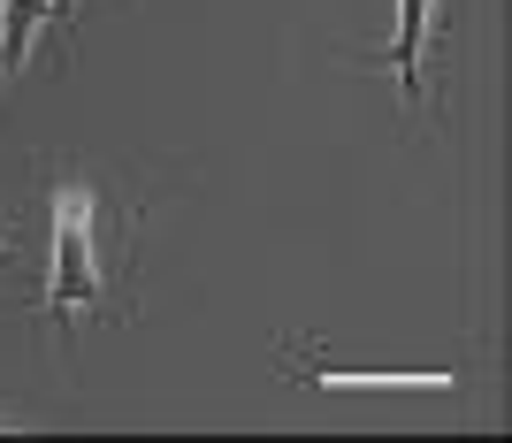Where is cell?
Segmentation results:
<instances>
[{"label":"cell","mask_w":512,"mask_h":443,"mask_svg":"<svg viewBox=\"0 0 512 443\" xmlns=\"http://www.w3.org/2000/svg\"><path fill=\"white\" fill-rule=\"evenodd\" d=\"M46 176V291L39 321L54 329V352H69V329L92 314H130V207L100 169L39 161Z\"/></svg>","instance_id":"6da1fadb"},{"label":"cell","mask_w":512,"mask_h":443,"mask_svg":"<svg viewBox=\"0 0 512 443\" xmlns=\"http://www.w3.org/2000/svg\"><path fill=\"white\" fill-rule=\"evenodd\" d=\"M436 23V0H398V31H390V77L406 100H421V46Z\"/></svg>","instance_id":"7a4b0ae2"},{"label":"cell","mask_w":512,"mask_h":443,"mask_svg":"<svg viewBox=\"0 0 512 443\" xmlns=\"http://www.w3.org/2000/svg\"><path fill=\"white\" fill-rule=\"evenodd\" d=\"M0 428H31V413H23V405H0Z\"/></svg>","instance_id":"3957f363"},{"label":"cell","mask_w":512,"mask_h":443,"mask_svg":"<svg viewBox=\"0 0 512 443\" xmlns=\"http://www.w3.org/2000/svg\"><path fill=\"white\" fill-rule=\"evenodd\" d=\"M0 268H8V245H0Z\"/></svg>","instance_id":"277c9868"},{"label":"cell","mask_w":512,"mask_h":443,"mask_svg":"<svg viewBox=\"0 0 512 443\" xmlns=\"http://www.w3.org/2000/svg\"><path fill=\"white\" fill-rule=\"evenodd\" d=\"M0 16H8V0H0Z\"/></svg>","instance_id":"5b68a950"}]
</instances>
